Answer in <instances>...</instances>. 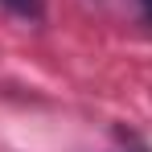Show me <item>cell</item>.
Here are the masks:
<instances>
[{
	"instance_id": "1",
	"label": "cell",
	"mask_w": 152,
	"mask_h": 152,
	"mask_svg": "<svg viewBox=\"0 0 152 152\" xmlns=\"http://www.w3.org/2000/svg\"><path fill=\"white\" fill-rule=\"evenodd\" d=\"M4 8H12L17 17H29V21H41V0H0Z\"/></svg>"
},
{
	"instance_id": "2",
	"label": "cell",
	"mask_w": 152,
	"mask_h": 152,
	"mask_svg": "<svg viewBox=\"0 0 152 152\" xmlns=\"http://www.w3.org/2000/svg\"><path fill=\"white\" fill-rule=\"evenodd\" d=\"M140 4H144V12H148V21H152V0H140Z\"/></svg>"
}]
</instances>
